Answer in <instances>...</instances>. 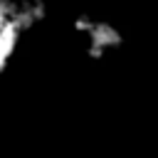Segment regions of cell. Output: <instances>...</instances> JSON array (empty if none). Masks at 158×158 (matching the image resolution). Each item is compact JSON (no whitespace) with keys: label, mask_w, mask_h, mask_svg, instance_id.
Wrapping results in <instances>:
<instances>
[{"label":"cell","mask_w":158,"mask_h":158,"mask_svg":"<svg viewBox=\"0 0 158 158\" xmlns=\"http://www.w3.org/2000/svg\"><path fill=\"white\" fill-rule=\"evenodd\" d=\"M44 0H0V74L15 59L22 40L47 20Z\"/></svg>","instance_id":"6da1fadb"},{"label":"cell","mask_w":158,"mask_h":158,"mask_svg":"<svg viewBox=\"0 0 158 158\" xmlns=\"http://www.w3.org/2000/svg\"><path fill=\"white\" fill-rule=\"evenodd\" d=\"M72 32L79 40V47L94 57L101 59L106 54H111L114 49H118L123 44V35L121 30L106 20V17H96L91 12H79L72 17Z\"/></svg>","instance_id":"7a4b0ae2"}]
</instances>
